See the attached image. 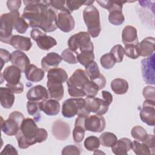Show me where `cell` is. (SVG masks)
I'll list each match as a JSON object with an SVG mask.
<instances>
[{
	"mask_svg": "<svg viewBox=\"0 0 155 155\" xmlns=\"http://www.w3.org/2000/svg\"><path fill=\"white\" fill-rule=\"evenodd\" d=\"M47 137L46 130L38 128L35 121L31 118L23 120L20 130L16 134L18 147L21 149H26L36 143H42Z\"/></svg>",
	"mask_w": 155,
	"mask_h": 155,
	"instance_id": "cell-1",
	"label": "cell"
},
{
	"mask_svg": "<svg viewBox=\"0 0 155 155\" xmlns=\"http://www.w3.org/2000/svg\"><path fill=\"white\" fill-rule=\"evenodd\" d=\"M88 81L89 79L85 71L82 69L76 70L67 81L70 96L74 97L85 96L83 87Z\"/></svg>",
	"mask_w": 155,
	"mask_h": 155,
	"instance_id": "cell-2",
	"label": "cell"
},
{
	"mask_svg": "<svg viewBox=\"0 0 155 155\" xmlns=\"http://www.w3.org/2000/svg\"><path fill=\"white\" fill-rule=\"evenodd\" d=\"M83 18L88 29V33L92 38L97 37L101 31L99 12L93 5L86 7L83 11Z\"/></svg>",
	"mask_w": 155,
	"mask_h": 155,
	"instance_id": "cell-3",
	"label": "cell"
},
{
	"mask_svg": "<svg viewBox=\"0 0 155 155\" xmlns=\"http://www.w3.org/2000/svg\"><path fill=\"white\" fill-rule=\"evenodd\" d=\"M85 107V99L82 97L70 98L63 102L62 114L66 118H71L76 115L88 116L90 113L86 111Z\"/></svg>",
	"mask_w": 155,
	"mask_h": 155,
	"instance_id": "cell-4",
	"label": "cell"
},
{
	"mask_svg": "<svg viewBox=\"0 0 155 155\" xmlns=\"http://www.w3.org/2000/svg\"><path fill=\"white\" fill-rule=\"evenodd\" d=\"M18 11L10 12L4 13L0 17V41L2 42L9 44L14 29L15 19L19 16Z\"/></svg>",
	"mask_w": 155,
	"mask_h": 155,
	"instance_id": "cell-5",
	"label": "cell"
},
{
	"mask_svg": "<svg viewBox=\"0 0 155 155\" xmlns=\"http://www.w3.org/2000/svg\"><path fill=\"white\" fill-rule=\"evenodd\" d=\"M68 45L76 55L84 50L94 48L90 36L87 31H80L72 35L68 41Z\"/></svg>",
	"mask_w": 155,
	"mask_h": 155,
	"instance_id": "cell-6",
	"label": "cell"
},
{
	"mask_svg": "<svg viewBox=\"0 0 155 155\" xmlns=\"http://www.w3.org/2000/svg\"><path fill=\"white\" fill-rule=\"evenodd\" d=\"M24 119V116L22 113L18 111L12 112L7 120H3L2 118L1 130L2 132L9 136H16Z\"/></svg>",
	"mask_w": 155,
	"mask_h": 155,
	"instance_id": "cell-7",
	"label": "cell"
},
{
	"mask_svg": "<svg viewBox=\"0 0 155 155\" xmlns=\"http://www.w3.org/2000/svg\"><path fill=\"white\" fill-rule=\"evenodd\" d=\"M30 36L36 42L38 47L43 50H49L57 45V41L54 38L47 35L45 32L38 28L31 30Z\"/></svg>",
	"mask_w": 155,
	"mask_h": 155,
	"instance_id": "cell-8",
	"label": "cell"
},
{
	"mask_svg": "<svg viewBox=\"0 0 155 155\" xmlns=\"http://www.w3.org/2000/svg\"><path fill=\"white\" fill-rule=\"evenodd\" d=\"M56 26L61 31L68 33L72 31L75 26V21L71 13L67 8L56 13Z\"/></svg>",
	"mask_w": 155,
	"mask_h": 155,
	"instance_id": "cell-9",
	"label": "cell"
},
{
	"mask_svg": "<svg viewBox=\"0 0 155 155\" xmlns=\"http://www.w3.org/2000/svg\"><path fill=\"white\" fill-rule=\"evenodd\" d=\"M85 101V109L88 113L92 112L96 114L103 115L108 111L110 105L102 99L95 97H86Z\"/></svg>",
	"mask_w": 155,
	"mask_h": 155,
	"instance_id": "cell-10",
	"label": "cell"
},
{
	"mask_svg": "<svg viewBox=\"0 0 155 155\" xmlns=\"http://www.w3.org/2000/svg\"><path fill=\"white\" fill-rule=\"evenodd\" d=\"M141 120L149 126L155 124V105L154 101L145 99L142 105V108L139 112Z\"/></svg>",
	"mask_w": 155,
	"mask_h": 155,
	"instance_id": "cell-11",
	"label": "cell"
},
{
	"mask_svg": "<svg viewBox=\"0 0 155 155\" xmlns=\"http://www.w3.org/2000/svg\"><path fill=\"white\" fill-rule=\"evenodd\" d=\"M105 125V119L102 115H88L85 119L84 126L85 130L87 131L101 133L104 130Z\"/></svg>",
	"mask_w": 155,
	"mask_h": 155,
	"instance_id": "cell-12",
	"label": "cell"
},
{
	"mask_svg": "<svg viewBox=\"0 0 155 155\" xmlns=\"http://www.w3.org/2000/svg\"><path fill=\"white\" fill-rule=\"evenodd\" d=\"M142 76L146 84H154V55L144 59L141 62Z\"/></svg>",
	"mask_w": 155,
	"mask_h": 155,
	"instance_id": "cell-13",
	"label": "cell"
},
{
	"mask_svg": "<svg viewBox=\"0 0 155 155\" xmlns=\"http://www.w3.org/2000/svg\"><path fill=\"white\" fill-rule=\"evenodd\" d=\"M51 131L53 136L56 139L65 140L69 137L70 128L67 123L59 119L53 123Z\"/></svg>",
	"mask_w": 155,
	"mask_h": 155,
	"instance_id": "cell-14",
	"label": "cell"
},
{
	"mask_svg": "<svg viewBox=\"0 0 155 155\" xmlns=\"http://www.w3.org/2000/svg\"><path fill=\"white\" fill-rule=\"evenodd\" d=\"M21 73L22 71L19 68L12 65L5 67L1 74L7 84L16 85L20 82Z\"/></svg>",
	"mask_w": 155,
	"mask_h": 155,
	"instance_id": "cell-15",
	"label": "cell"
},
{
	"mask_svg": "<svg viewBox=\"0 0 155 155\" xmlns=\"http://www.w3.org/2000/svg\"><path fill=\"white\" fill-rule=\"evenodd\" d=\"M11 63L19 68L22 73H24L26 68L30 64L28 57L21 50H15L11 53Z\"/></svg>",
	"mask_w": 155,
	"mask_h": 155,
	"instance_id": "cell-16",
	"label": "cell"
},
{
	"mask_svg": "<svg viewBox=\"0 0 155 155\" xmlns=\"http://www.w3.org/2000/svg\"><path fill=\"white\" fill-rule=\"evenodd\" d=\"M27 99L30 101L41 102L49 98L48 90L42 85H38L30 88L27 93Z\"/></svg>",
	"mask_w": 155,
	"mask_h": 155,
	"instance_id": "cell-17",
	"label": "cell"
},
{
	"mask_svg": "<svg viewBox=\"0 0 155 155\" xmlns=\"http://www.w3.org/2000/svg\"><path fill=\"white\" fill-rule=\"evenodd\" d=\"M41 111L48 116H55L59 114L61 105L58 101L53 99H47L39 102Z\"/></svg>",
	"mask_w": 155,
	"mask_h": 155,
	"instance_id": "cell-18",
	"label": "cell"
},
{
	"mask_svg": "<svg viewBox=\"0 0 155 155\" xmlns=\"http://www.w3.org/2000/svg\"><path fill=\"white\" fill-rule=\"evenodd\" d=\"M13 48L21 51H28L32 47L31 39L28 37L16 35H13L9 42Z\"/></svg>",
	"mask_w": 155,
	"mask_h": 155,
	"instance_id": "cell-19",
	"label": "cell"
},
{
	"mask_svg": "<svg viewBox=\"0 0 155 155\" xmlns=\"http://www.w3.org/2000/svg\"><path fill=\"white\" fill-rule=\"evenodd\" d=\"M62 59L61 56L56 52H50L43 57L41 60V67L45 71L56 68L61 62Z\"/></svg>",
	"mask_w": 155,
	"mask_h": 155,
	"instance_id": "cell-20",
	"label": "cell"
},
{
	"mask_svg": "<svg viewBox=\"0 0 155 155\" xmlns=\"http://www.w3.org/2000/svg\"><path fill=\"white\" fill-rule=\"evenodd\" d=\"M88 116L78 115L75 120L74 128L73 130V140L76 143L81 142L85 137V131H86L84 126L85 119Z\"/></svg>",
	"mask_w": 155,
	"mask_h": 155,
	"instance_id": "cell-21",
	"label": "cell"
},
{
	"mask_svg": "<svg viewBox=\"0 0 155 155\" xmlns=\"http://www.w3.org/2000/svg\"><path fill=\"white\" fill-rule=\"evenodd\" d=\"M154 38L148 36L144 38L137 45L139 56L147 57L153 54L154 52Z\"/></svg>",
	"mask_w": 155,
	"mask_h": 155,
	"instance_id": "cell-22",
	"label": "cell"
},
{
	"mask_svg": "<svg viewBox=\"0 0 155 155\" xmlns=\"http://www.w3.org/2000/svg\"><path fill=\"white\" fill-rule=\"evenodd\" d=\"M47 87L50 99H55L58 101L62 99L64 94V88L62 83L47 80Z\"/></svg>",
	"mask_w": 155,
	"mask_h": 155,
	"instance_id": "cell-23",
	"label": "cell"
},
{
	"mask_svg": "<svg viewBox=\"0 0 155 155\" xmlns=\"http://www.w3.org/2000/svg\"><path fill=\"white\" fill-rule=\"evenodd\" d=\"M122 41L124 45L139 44L137 32L136 28L131 25H127L122 30Z\"/></svg>",
	"mask_w": 155,
	"mask_h": 155,
	"instance_id": "cell-24",
	"label": "cell"
},
{
	"mask_svg": "<svg viewBox=\"0 0 155 155\" xmlns=\"http://www.w3.org/2000/svg\"><path fill=\"white\" fill-rule=\"evenodd\" d=\"M132 141L127 137H122L117 140L116 143L112 147V152L116 155H127L131 150Z\"/></svg>",
	"mask_w": 155,
	"mask_h": 155,
	"instance_id": "cell-25",
	"label": "cell"
},
{
	"mask_svg": "<svg viewBox=\"0 0 155 155\" xmlns=\"http://www.w3.org/2000/svg\"><path fill=\"white\" fill-rule=\"evenodd\" d=\"M24 73L27 79L33 82H38L42 81L45 76V71L34 64H30Z\"/></svg>",
	"mask_w": 155,
	"mask_h": 155,
	"instance_id": "cell-26",
	"label": "cell"
},
{
	"mask_svg": "<svg viewBox=\"0 0 155 155\" xmlns=\"http://www.w3.org/2000/svg\"><path fill=\"white\" fill-rule=\"evenodd\" d=\"M15 100L14 93L8 87L0 88V102L4 108H10Z\"/></svg>",
	"mask_w": 155,
	"mask_h": 155,
	"instance_id": "cell-27",
	"label": "cell"
},
{
	"mask_svg": "<svg viewBox=\"0 0 155 155\" xmlns=\"http://www.w3.org/2000/svg\"><path fill=\"white\" fill-rule=\"evenodd\" d=\"M47 80L64 83L68 79V75L67 72L61 68H54L49 70L47 71Z\"/></svg>",
	"mask_w": 155,
	"mask_h": 155,
	"instance_id": "cell-28",
	"label": "cell"
},
{
	"mask_svg": "<svg viewBox=\"0 0 155 155\" xmlns=\"http://www.w3.org/2000/svg\"><path fill=\"white\" fill-rule=\"evenodd\" d=\"M110 87L113 91L116 94H124L127 92L129 85L125 79L116 78L111 81Z\"/></svg>",
	"mask_w": 155,
	"mask_h": 155,
	"instance_id": "cell-29",
	"label": "cell"
},
{
	"mask_svg": "<svg viewBox=\"0 0 155 155\" xmlns=\"http://www.w3.org/2000/svg\"><path fill=\"white\" fill-rule=\"evenodd\" d=\"M76 58L81 65L86 67L89 64L93 62L94 60V48L87 49L81 51L76 55Z\"/></svg>",
	"mask_w": 155,
	"mask_h": 155,
	"instance_id": "cell-30",
	"label": "cell"
},
{
	"mask_svg": "<svg viewBox=\"0 0 155 155\" xmlns=\"http://www.w3.org/2000/svg\"><path fill=\"white\" fill-rule=\"evenodd\" d=\"M108 21L114 25H120L125 21V17L122 13V7H117L109 12Z\"/></svg>",
	"mask_w": 155,
	"mask_h": 155,
	"instance_id": "cell-31",
	"label": "cell"
},
{
	"mask_svg": "<svg viewBox=\"0 0 155 155\" xmlns=\"http://www.w3.org/2000/svg\"><path fill=\"white\" fill-rule=\"evenodd\" d=\"M100 143L103 147H112L117 142V137L113 133L104 132L99 136Z\"/></svg>",
	"mask_w": 155,
	"mask_h": 155,
	"instance_id": "cell-32",
	"label": "cell"
},
{
	"mask_svg": "<svg viewBox=\"0 0 155 155\" xmlns=\"http://www.w3.org/2000/svg\"><path fill=\"white\" fill-rule=\"evenodd\" d=\"M85 72L90 79V81H94L101 74L97 64L93 61L85 67Z\"/></svg>",
	"mask_w": 155,
	"mask_h": 155,
	"instance_id": "cell-33",
	"label": "cell"
},
{
	"mask_svg": "<svg viewBox=\"0 0 155 155\" xmlns=\"http://www.w3.org/2000/svg\"><path fill=\"white\" fill-rule=\"evenodd\" d=\"M131 135L136 140L142 142L146 139L148 133L144 128L140 125H137L132 128Z\"/></svg>",
	"mask_w": 155,
	"mask_h": 155,
	"instance_id": "cell-34",
	"label": "cell"
},
{
	"mask_svg": "<svg viewBox=\"0 0 155 155\" xmlns=\"http://www.w3.org/2000/svg\"><path fill=\"white\" fill-rule=\"evenodd\" d=\"M131 149L137 155H148L152 154L151 150L143 143H140L137 140L132 142Z\"/></svg>",
	"mask_w": 155,
	"mask_h": 155,
	"instance_id": "cell-35",
	"label": "cell"
},
{
	"mask_svg": "<svg viewBox=\"0 0 155 155\" xmlns=\"http://www.w3.org/2000/svg\"><path fill=\"white\" fill-rule=\"evenodd\" d=\"M100 144L99 138L94 136L87 137L84 143L85 148L90 151H93L98 149L100 147Z\"/></svg>",
	"mask_w": 155,
	"mask_h": 155,
	"instance_id": "cell-36",
	"label": "cell"
},
{
	"mask_svg": "<svg viewBox=\"0 0 155 155\" xmlns=\"http://www.w3.org/2000/svg\"><path fill=\"white\" fill-rule=\"evenodd\" d=\"M94 1H66V7L71 13L72 12L79 9L82 5H91L94 2Z\"/></svg>",
	"mask_w": 155,
	"mask_h": 155,
	"instance_id": "cell-37",
	"label": "cell"
},
{
	"mask_svg": "<svg viewBox=\"0 0 155 155\" xmlns=\"http://www.w3.org/2000/svg\"><path fill=\"white\" fill-rule=\"evenodd\" d=\"M83 90L87 97H95L97 94L99 88L94 82L89 80L84 85Z\"/></svg>",
	"mask_w": 155,
	"mask_h": 155,
	"instance_id": "cell-38",
	"label": "cell"
},
{
	"mask_svg": "<svg viewBox=\"0 0 155 155\" xmlns=\"http://www.w3.org/2000/svg\"><path fill=\"white\" fill-rule=\"evenodd\" d=\"M96 2L99 4V5L101 7L107 9L108 12H110L111 10L116 7H123V4L126 2L125 1H108V0H107V1L98 0Z\"/></svg>",
	"mask_w": 155,
	"mask_h": 155,
	"instance_id": "cell-39",
	"label": "cell"
},
{
	"mask_svg": "<svg viewBox=\"0 0 155 155\" xmlns=\"http://www.w3.org/2000/svg\"><path fill=\"white\" fill-rule=\"evenodd\" d=\"M100 62L102 67L107 70L112 68L116 63L114 58L110 53L102 55L100 59Z\"/></svg>",
	"mask_w": 155,
	"mask_h": 155,
	"instance_id": "cell-40",
	"label": "cell"
},
{
	"mask_svg": "<svg viewBox=\"0 0 155 155\" xmlns=\"http://www.w3.org/2000/svg\"><path fill=\"white\" fill-rule=\"evenodd\" d=\"M110 53L113 56L116 62L119 63L121 62L123 60L124 56L125 54L124 48L121 45L117 44L112 47Z\"/></svg>",
	"mask_w": 155,
	"mask_h": 155,
	"instance_id": "cell-41",
	"label": "cell"
},
{
	"mask_svg": "<svg viewBox=\"0 0 155 155\" xmlns=\"http://www.w3.org/2000/svg\"><path fill=\"white\" fill-rule=\"evenodd\" d=\"M62 59L70 64H76L78 62L76 54L69 48L65 49L61 53Z\"/></svg>",
	"mask_w": 155,
	"mask_h": 155,
	"instance_id": "cell-42",
	"label": "cell"
},
{
	"mask_svg": "<svg viewBox=\"0 0 155 155\" xmlns=\"http://www.w3.org/2000/svg\"><path fill=\"white\" fill-rule=\"evenodd\" d=\"M28 27V23L22 17L18 16L15 19L14 29H15L18 33L21 34L25 33Z\"/></svg>",
	"mask_w": 155,
	"mask_h": 155,
	"instance_id": "cell-43",
	"label": "cell"
},
{
	"mask_svg": "<svg viewBox=\"0 0 155 155\" xmlns=\"http://www.w3.org/2000/svg\"><path fill=\"white\" fill-rule=\"evenodd\" d=\"M137 45L132 44L125 45V47L124 48L125 54L128 58L133 59H136L138 58L140 56L137 49Z\"/></svg>",
	"mask_w": 155,
	"mask_h": 155,
	"instance_id": "cell-44",
	"label": "cell"
},
{
	"mask_svg": "<svg viewBox=\"0 0 155 155\" xmlns=\"http://www.w3.org/2000/svg\"><path fill=\"white\" fill-rule=\"evenodd\" d=\"M39 102H34V101H28L27 103V108L28 114L31 116H38L37 115L41 111L40 107H39Z\"/></svg>",
	"mask_w": 155,
	"mask_h": 155,
	"instance_id": "cell-45",
	"label": "cell"
},
{
	"mask_svg": "<svg viewBox=\"0 0 155 155\" xmlns=\"http://www.w3.org/2000/svg\"><path fill=\"white\" fill-rule=\"evenodd\" d=\"M50 6L57 13L59 11L68 8L66 7V1H48Z\"/></svg>",
	"mask_w": 155,
	"mask_h": 155,
	"instance_id": "cell-46",
	"label": "cell"
},
{
	"mask_svg": "<svg viewBox=\"0 0 155 155\" xmlns=\"http://www.w3.org/2000/svg\"><path fill=\"white\" fill-rule=\"evenodd\" d=\"M81 151L79 147L74 145H69L65 147L62 150V154H80Z\"/></svg>",
	"mask_w": 155,
	"mask_h": 155,
	"instance_id": "cell-47",
	"label": "cell"
},
{
	"mask_svg": "<svg viewBox=\"0 0 155 155\" xmlns=\"http://www.w3.org/2000/svg\"><path fill=\"white\" fill-rule=\"evenodd\" d=\"M155 88L153 86H147L142 91V94L145 99L154 101Z\"/></svg>",
	"mask_w": 155,
	"mask_h": 155,
	"instance_id": "cell-48",
	"label": "cell"
},
{
	"mask_svg": "<svg viewBox=\"0 0 155 155\" xmlns=\"http://www.w3.org/2000/svg\"><path fill=\"white\" fill-rule=\"evenodd\" d=\"M0 58H1V70L2 69L3 66L5 64L11 60V54L3 48L0 49Z\"/></svg>",
	"mask_w": 155,
	"mask_h": 155,
	"instance_id": "cell-49",
	"label": "cell"
},
{
	"mask_svg": "<svg viewBox=\"0 0 155 155\" xmlns=\"http://www.w3.org/2000/svg\"><path fill=\"white\" fill-rule=\"evenodd\" d=\"M21 2L20 0H8L7 1V6L10 12L18 11L21 7Z\"/></svg>",
	"mask_w": 155,
	"mask_h": 155,
	"instance_id": "cell-50",
	"label": "cell"
},
{
	"mask_svg": "<svg viewBox=\"0 0 155 155\" xmlns=\"http://www.w3.org/2000/svg\"><path fill=\"white\" fill-rule=\"evenodd\" d=\"M145 145H147L148 148L151 150L152 154H154V136L153 134H148L146 139L142 142Z\"/></svg>",
	"mask_w": 155,
	"mask_h": 155,
	"instance_id": "cell-51",
	"label": "cell"
},
{
	"mask_svg": "<svg viewBox=\"0 0 155 155\" xmlns=\"http://www.w3.org/2000/svg\"><path fill=\"white\" fill-rule=\"evenodd\" d=\"M6 87H8L14 94H21L24 91V85L21 82L16 85L7 84Z\"/></svg>",
	"mask_w": 155,
	"mask_h": 155,
	"instance_id": "cell-52",
	"label": "cell"
},
{
	"mask_svg": "<svg viewBox=\"0 0 155 155\" xmlns=\"http://www.w3.org/2000/svg\"><path fill=\"white\" fill-rule=\"evenodd\" d=\"M18 153L16 150V149L11 144H7L4 148L3 149V150L1 152V154L2 155V154H7V155H9V154H18Z\"/></svg>",
	"mask_w": 155,
	"mask_h": 155,
	"instance_id": "cell-53",
	"label": "cell"
},
{
	"mask_svg": "<svg viewBox=\"0 0 155 155\" xmlns=\"http://www.w3.org/2000/svg\"><path fill=\"white\" fill-rule=\"evenodd\" d=\"M102 95L103 97V100L105 101L107 104L110 105L113 102V96L112 94L108 91L103 90L102 91Z\"/></svg>",
	"mask_w": 155,
	"mask_h": 155,
	"instance_id": "cell-54",
	"label": "cell"
}]
</instances>
